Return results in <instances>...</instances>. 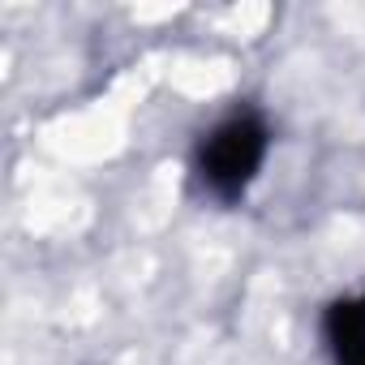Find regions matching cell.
Segmentation results:
<instances>
[{
	"label": "cell",
	"instance_id": "cell-1",
	"mask_svg": "<svg viewBox=\"0 0 365 365\" xmlns=\"http://www.w3.org/2000/svg\"><path fill=\"white\" fill-rule=\"evenodd\" d=\"M267 146H271V129L258 112H232L228 120H220L207 142L198 146V176L202 185L224 198V202H237L267 159Z\"/></svg>",
	"mask_w": 365,
	"mask_h": 365
},
{
	"label": "cell",
	"instance_id": "cell-2",
	"mask_svg": "<svg viewBox=\"0 0 365 365\" xmlns=\"http://www.w3.org/2000/svg\"><path fill=\"white\" fill-rule=\"evenodd\" d=\"M327 344L335 365H365V292L327 309Z\"/></svg>",
	"mask_w": 365,
	"mask_h": 365
}]
</instances>
